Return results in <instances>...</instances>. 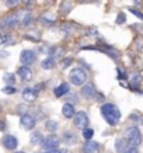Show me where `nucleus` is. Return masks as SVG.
Returning a JSON list of instances; mask_svg holds the SVG:
<instances>
[{
	"mask_svg": "<svg viewBox=\"0 0 143 153\" xmlns=\"http://www.w3.org/2000/svg\"><path fill=\"white\" fill-rule=\"evenodd\" d=\"M76 138H77V136H76L73 132H66L65 134V142L66 143H69V145L76 143V140H77Z\"/></svg>",
	"mask_w": 143,
	"mask_h": 153,
	"instance_id": "21",
	"label": "nucleus"
},
{
	"mask_svg": "<svg viewBox=\"0 0 143 153\" xmlns=\"http://www.w3.org/2000/svg\"><path fill=\"white\" fill-rule=\"evenodd\" d=\"M101 115L104 117V120L107 121V124H110V125L114 126L121 121L122 114H121L119 108H118L115 104L108 102V104H104V105L101 107Z\"/></svg>",
	"mask_w": 143,
	"mask_h": 153,
	"instance_id": "1",
	"label": "nucleus"
},
{
	"mask_svg": "<svg viewBox=\"0 0 143 153\" xmlns=\"http://www.w3.org/2000/svg\"><path fill=\"white\" fill-rule=\"evenodd\" d=\"M83 153H100V143L93 140H86L83 146Z\"/></svg>",
	"mask_w": 143,
	"mask_h": 153,
	"instance_id": "11",
	"label": "nucleus"
},
{
	"mask_svg": "<svg viewBox=\"0 0 143 153\" xmlns=\"http://www.w3.org/2000/svg\"><path fill=\"white\" fill-rule=\"evenodd\" d=\"M48 153H62L60 150H58V149H52V150H49Z\"/></svg>",
	"mask_w": 143,
	"mask_h": 153,
	"instance_id": "34",
	"label": "nucleus"
},
{
	"mask_svg": "<svg viewBox=\"0 0 143 153\" xmlns=\"http://www.w3.org/2000/svg\"><path fill=\"white\" fill-rule=\"evenodd\" d=\"M124 153H139V149L136 148V146H132V145H130L129 148L126 149Z\"/></svg>",
	"mask_w": 143,
	"mask_h": 153,
	"instance_id": "31",
	"label": "nucleus"
},
{
	"mask_svg": "<svg viewBox=\"0 0 143 153\" xmlns=\"http://www.w3.org/2000/svg\"><path fill=\"white\" fill-rule=\"evenodd\" d=\"M0 56H1V58H4V56H9V52H3V51H0Z\"/></svg>",
	"mask_w": 143,
	"mask_h": 153,
	"instance_id": "33",
	"label": "nucleus"
},
{
	"mask_svg": "<svg viewBox=\"0 0 143 153\" xmlns=\"http://www.w3.org/2000/svg\"><path fill=\"white\" fill-rule=\"evenodd\" d=\"M3 145H4L6 149H9V150H14V149L17 148V138L13 136V135H6L4 138H3Z\"/></svg>",
	"mask_w": 143,
	"mask_h": 153,
	"instance_id": "10",
	"label": "nucleus"
},
{
	"mask_svg": "<svg viewBox=\"0 0 143 153\" xmlns=\"http://www.w3.org/2000/svg\"><path fill=\"white\" fill-rule=\"evenodd\" d=\"M20 124L23 126L24 129H33L35 124H37V121L34 118L31 114H24L21 118H20Z\"/></svg>",
	"mask_w": 143,
	"mask_h": 153,
	"instance_id": "6",
	"label": "nucleus"
},
{
	"mask_svg": "<svg viewBox=\"0 0 143 153\" xmlns=\"http://www.w3.org/2000/svg\"><path fill=\"white\" fill-rule=\"evenodd\" d=\"M38 97V88H31V87H27L23 90V98L27 102H34L37 100Z\"/></svg>",
	"mask_w": 143,
	"mask_h": 153,
	"instance_id": "9",
	"label": "nucleus"
},
{
	"mask_svg": "<svg viewBox=\"0 0 143 153\" xmlns=\"http://www.w3.org/2000/svg\"><path fill=\"white\" fill-rule=\"evenodd\" d=\"M69 90H70L69 84L63 82V83H60L58 87L53 88V93H55V96L58 98H60V97H63V96H66V94L69 93Z\"/></svg>",
	"mask_w": 143,
	"mask_h": 153,
	"instance_id": "14",
	"label": "nucleus"
},
{
	"mask_svg": "<svg viewBox=\"0 0 143 153\" xmlns=\"http://www.w3.org/2000/svg\"><path fill=\"white\" fill-rule=\"evenodd\" d=\"M140 83H142V76H140V74H133L132 79H130V86H132V88H138L139 86H140Z\"/></svg>",
	"mask_w": 143,
	"mask_h": 153,
	"instance_id": "20",
	"label": "nucleus"
},
{
	"mask_svg": "<svg viewBox=\"0 0 143 153\" xmlns=\"http://www.w3.org/2000/svg\"><path fill=\"white\" fill-rule=\"evenodd\" d=\"M21 1H23L24 4H31V1H33V0H21Z\"/></svg>",
	"mask_w": 143,
	"mask_h": 153,
	"instance_id": "35",
	"label": "nucleus"
},
{
	"mask_svg": "<svg viewBox=\"0 0 143 153\" xmlns=\"http://www.w3.org/2000/svg\"><path fill=\"white\" fill-rule=\"evenodd\" d=\"M3 93H6V94H14V93H16V87H11V86L4 87V88H3Z\"/></svg>",
	"mask_w": 143,
	"mask_h": 153,
	"instance_id": "29",
	"label": "nucleus"
},
{
	"mask_svg": "<svg viewBox=\"0 0 143 153\" xmlns=\"http://www.w3.org/2000/svg\"><path fill=\"white\" fill-rule=\"evenodd\" d=\"M74 126L79 128V129H84L86 126H88V117L86 112L79 111L74 114Z\"/></svg>",
	"mask_w": 143,
	"mask_h": 153,
	"instance_id": "5",
	"label": "nucleus"
},
{
	"mask_svg": "<svg viewBox=\"0 0 143 153\" xmlns=\"http://www.w3.org/2000/svg\"><path fill=\"white\" fill-rule=\"evenodd\" d=\"M69 80L74 86H83V84H86V82H87V73H86L84 69H82V68H74V69L70 70Z\"/></svg>",
	"mask_w": 143,
	"mask_h": 153,
	"instance_id": "2",
	"label": "nucleus"
},
{
	"mask_svg": "<svg viewBox=\"0 0 143 153\" xmlns=\"http://www.w3.org/2000/svg\"><path fill=\"white\" fill-rule=\"evenodd\" d=\"M44 135L41 134V132H34L33 135H31V142L35 145H42V142H44Z\"/></svg>",
	"mask_w": 143,
	"mask_h": 153,
	"instance_id": "18",
	"label": "nucleus"
},
{
	"mask_svg": "<svg viewBox=\"0 0 143 153\" xmlns=\"http://www.w3.org/2000/svg\"><path fill=\"white\" fill-rule=\"evenodd\" d=\"M56 65V60L53 56H48V58H45V59L42 60V69H45V70H49V69H53Z\"/></svg>",
	"mask_w": 143,
	"mask_h": 153,
	"instance_id": "17",
	"label": "nucleus"
},
{
	"mask_svg": "<svg viewBox=\"0 0 143 153\" xmlns=\"http://www.w3.org/2000/svg\"><path fill=\"white\" fill-rule=\"evenodd\" d=\"M129 148V142L126 138H116L115 139V150L118 153H124L126 149Z\"/></svg>",
	"mask_w": 143,
	"mask_h": 153,
	"instance_id": "13",
	"label": "nucleus"
},
{
	"mask_svg": "<svg viewBox=\"0 0 143 153\" xmlns=\"http://www.w3.org/2000/svg\"><path fill=\"white\" fill-rule=\"evenodd\" d=\"M33 23V14L27 13L24 16V20H23V25L24 27H30V24Z\"/></svg>",
	"mask_w": 143,
	"mask_h": 153,
	"instance_id": "24",
	"label": "nucleus"
},
{
	"mask_svg": "<svg viewBox=\"0 0 143 153\" xmlns=\"http://www.w3.org/2000/svg\"><path fill=\"white\" fill-rule=\"evenodd\" d=\"M142 122H143V118H142Z\"/></svg>",
	"mask_w": 143,
	"mask_h": 153,
	"instance_id": "38",
	"label": "nucleus"
},
{
	"mask_svg": "<svg viewBox=\"0 0 143 153\" xmlns=\"http://www.w3.org/2000/svg\"><path fill=\"white\" fill-rule=\"evenodd\" d=\"M41 21L44 24H52V23H55V17L51 16L49 13H46V14H44V16H41Z\"/></svg>",
	"mask_w": 143,
	"mask_h": 153,
	"instance_id": "22",
	"label": "nucleus"
},
{
	"mask_svg": "<svg viewBox=\"0 0 143 153\" xmlns=\"http://www.w3.org/2000/svg\"><path fill=\"white\" fill-rule=\"evenodd\" d=\"M93 135H94V131H93L91 128H88V126H86V128L83 129V138H84L86 140H91Z\"/></svg>",
	"mask_w": 143,
	"mask_h": 153,
	"instance_id": "23",
	"label": "nucleus"
},
{
	"mask_svg": "<svg viewBox=\"0 0 143 153\" xmlns=\"http://www.w3.org/2000/svg\"><path fill=\"white\" fill-rule=\"evenodd\" d=\"M126 139L129 142V145L132 146H139V145L142 143V134H140V131L136 128V126H129L128 129H126Z\"/></svg>",
	"mask_w": 143,
	"mask_h": 153,
	"instance_id": "3",
	"label": "nucleus"
},
{
	"mask_svg": "<svg viewBox=\"0 0 143 153\" xmlns=\"http://www.w3.org/2000/svg\"><path fill=\"white\" fill-rule=\"evenodd\" d=\"M14 80H16V77H14V74H13V73H6V74H4V82H6V83L13 84V83H14Z\"/></svg>",
	"mask_w": 143,
	"mask_h": 153,
	"instance_id": "27",
	"label": "nucleus"
},
{
	"mask_svg": "<svg viewBox=\"0 0 143 153\" xmlns=\"http://www.w3.org/2000/svg\"><path fill=\"white\" fill-rule=\"evenodd\" d=\"M59 124H58V121H53V120H49V121H46V129L49 131V132H55V131H58V128H59Z\"/></svg>",
	"mask_w": 143,
	"mask_h": 153,
	"instance_id": "19",
	"label": "nucleus"
},
{
	"mask_svg": "<svg viewBox=\"0 0 143 153\" xmlns=\"http://www.w3.org/2000/svg\"><path fill=\"white\" fill-rule=\"evenodd\" d=\"M62 114H63V117H65V118H67V120L73 118L74 114H76L73 104H70V102H66V104H63V107H62Z\"/></svg>",
	"mask_w": 143,
	"mask_h": 153,
	"instance_id": "16",
	"label": "nucleus"
},
{
	"mask_svg": "<svg viewBox=\"0 0 143 153\" xmlns=\"http://www.w3.org/2000/svg\"><path fill=\"white\" fill-rule=\"evenodd\" d=\"M42 146L46 149V150H52V149H56L59 146V139L55 135H51V136H46L44 142H42Z\"/></svg>",
	"mask_w": 143,
	"mask_h": 153,
	"instance_id": "8",
	"label": "nucleus"
},
{
	"mask_svg": "<svg viewBox=\"0 0 143 153\" xmlns=\"http://www.w3.org/2000/svg\"><path fill=\"white\" fill-rule=\"evenodd\" d=\"M125 21H126V14H125L124 11H121V13H118V17H116L115 23H116V24H124Z\"/></svg>",
	"mask_w": 143,
	"mask_h": 153,
	"instance_id": "25",
	"label": "nucleus"
},
{
	"mask_svg": "<svg viewBox=\"0 0 143 153\" xmlns=\"http://www.w3.org/2000/svg\"><path fill=\"white\" fill-rule=\"evenodd\" d=\"M10 39V35L6 33H0V45H3V44H7Z\"/></svg>",
	"mask_w": 143,
	"mask_h": 153,
	"instance_id": "26",
	"label": "nucleus"
},
{
	"mask_svg": "<svg viewBox=\"0 0 143 153\" xmlns=\"http://www.w3.org/2000/svg\"><path fill=\"white\" fill-rule=\"evenodd\" d=\"M16 153H24V152H16Z\"/></svg>",
	"mask_w": 143,
	"mask_h": 153,
	"instance_id": "37",
	"label": "nucleus"
},
{
	"mask_svg": "<svg viewBox=\"0 0 143 153\" xmlns=\"http://www.w3.org/2000/svg\"><path fill=\"white\" fill-rule=\"evenodd\" d=\"M70 63H72V59H70V58H67L66 60H63V62H62V65H63V68H66V66H69Z\"/></svg>",
	"mask_w": 143,
	"mask_h": 153,
	"instance_id": "32",
	"label": "nucleus"
},
{
	"mask_svg": "<svg viewBox=\"0 0 143 153\" xmlns=\"http://www.w3.org/2000/svg\"><path fill=\"white\" fill-rule=\"evenodd\" d=\"M4 129V124H3V122H0V131H3Z\"/></svg>",
	"mask_w": 143,
	"mask_h": 153,
	"instance_id": "36",
	"label": "nucleus"
},
{
	"mask_svg": "<svg viewBox=\"0 0 143 153\" xmlns=\"http://www.w3.org/2000/svg\"><path fill=\"white\" fill-rule=\"evenodd\" d=\"M19 76L21 77V80H24V82H30V80L33 79V72H31V69L28 68V66L23 65L21 68H19Z\"/></svg>",
	"mask_w": 143,
	"mask_h": 153,
	"instance_id": "12",
	"label": "nucleus"
},
{
	"mask_svg": "<svg viewBox=\"0 0 143 153\" xmlns=\"http://www.w3.org/2000/svg\"><path fill=\"white\" fill-rule=\"evenodd\" d=\"M35 60H37V53L31 49H24L21 52V55H20V62L25 66H30L35 63Z\"/></svg>",
	"mask_w": 143,
	"mask_h": 153,
	"instance_id": "4",
	"label": "nucleus"
},
{
	"mask_svg": "<svg viewBox=\"0 0 143 153\" xmlns=\"http://www.w3.org/2000/svg\"><path fill=\"white\" fill-rule=\"evenodd\" d=\"M129 11H130L132 14H135L136 17H139V19L143 20V13H142V11H139V10H136V9H132V7L129 9Z\"/></svg>",
	"mask_w": 143,
	"mask_h": 153,
	"instance_id": "28",
	"label": "nucleus"
},
{
	"mask_svg": "<svg viewBox=\"0 0 143 153\" xmlns=\"http://www.w3.org/2000/svg\"><path fill=\"white\" fill-rule=\"evenodd\" d=\"M82 96H83L84 98H87V100L96 98L97 97V90H96V87H94L91 83L83 84V88H82Z\"/></svg>",
	"mask_w": 143,
	"mask_h": 153,
	"instance_id": "7",
	"label": "nucleus"
},
{
	"mask_svg": "<svg viewBox=\"0 0 143 153\" xmlns=\"http://www.w3.org/2000/svg\"><path fill=\"white\" fill-rule=\"evenodd\" d=\"M19 24V17L17 16H10L7 19H4L0 24V27L3 28H14L16 25Z\"/></svg>",
	"mask_w": 143,
	"mask_h": 153,
	"instance_id": "15",
	"label": "nucleus"
},
{
	"mask_svg": "<svg viewBox=\"0 0 143 153\" xmlns=\"http://www.w3.org/2000/svg\"><path fill=\"white\" fill-rule=\"evenodd\" d=\"M19 3H20V0H7V1H6L7 7H16Z\"/></svg>",
	"mask_w": 143,
	"mask_h": 153,
	"instance_id": "30",
	"label": "nucleus"
}]
</instances>
